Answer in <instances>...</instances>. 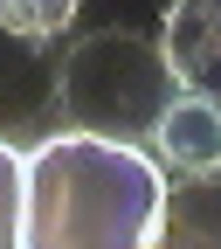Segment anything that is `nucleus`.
<instances>
[{
  "mask_svg": "<svg viewBox=\"0 0 221 249\" xmlns=\"http://www.w3.org/2000/svg\"><path fill=\"white\" fill-rule=\"evenodd\" d=\"M21 166H28L21 249H152L166 173L138 145L55 132L35 152H21Z\"/></svg>",
  "mask_w": 221,
  "mask_h": 249,
  "instance_id": "obj_1",
  "label": "nucleus"
},
{
  "mask_svg": "<svg viewBox=\"0 0 221 249\" xmlns=\"http://www.w3.org/2000/svg\"><path fill=\"white\" fill-rule=\"evenodd\" d=\"M90 49H97V62L118 70V76L97 83L83 70H62V104H69L76 132L118 139V145H145V132L166 111V62H159V49H145L132 35H97Z\"/></svg>",
  "mask_w": 221,
  "mask_h": 249,
  "instance_id": "obj_2",
  "label": "nucleus"
},
{
  "mask_svg": "<svg viewBox=\"0 0 221 249\" xmlns=\"http://www.w3.org/2000/svg\"><path fill=\"white\" fill-rule=\"evenodd\" d=\"M138 152L159 173H173V180H221V104L214 97H194V90L166 97L159 124L145 132Z\"/></svg>",
  "mask_w": 221,
  "mask_h": 249,
  "instance_id": "obj_3",
  "label": "nucleus"
},
{
  "mask_svg": "<svg viewBox=\"0 0 221 249\" xmlns=\"http://www.w3.org/2000/svg\"><path fill=\"white\" fill-rule=\"evenodd\" d=\"M159 62L180 90L221 104V0H173L159 28Z\"/></svg>",
  "mask_w": 221,
  "mask_h": 249,
  "instance_id": "obj_4",
  "label": "nucleus"
},
{
  "mask_svg": "<svg viewBox=\"0 0 221 249\" xmlns=\"http://www.w3.org/2000/svg\"><path fill=\"white\" fill-rule=\"evenodd\" d=\"M152 249H221V180H180L166 187Z\"/></svg>",
  "mask_w": 221,
  "mask_h": 249,
  "instance_id": "obj_5",
  "label": "nucleus"
},
{
  "mask_svg": "<svg viewBox=\"0 0 221 249\" xmlns=\"http://www.w3.org/2000/svg\"><path fill=\"white\" fill-rule=\"evenodd\" d=\"M83 0H0V35H14V42H49L62 35V28L76 21Z\"/></svg>",
  "mask_w": 221,
  "mask_h": 249,
  "instance_id": "obj_6",
  "label": "nucleus"
},
{
  "mask_svg": "<svg viewBox=\"0 0 221 249\" xmlns=\"http://www.w3.org/2000/svg\"><path fill=\"white\" fill-rule=\"evenodd\" d=\"M21 214H28V166L0 139V249H21Z\"/></svg>",
  "mask_w": 221,
  "mask_h": 249,
  "instance_id": "obj_7",
  "label": "nucleus"
}]
</instances>
